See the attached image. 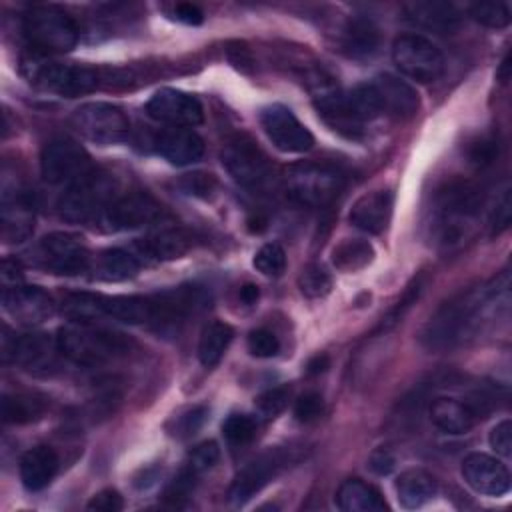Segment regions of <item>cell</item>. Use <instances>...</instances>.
<instances>
[{"label": "cell", "instance_id": "31", "mask_svg": "<svg viewBox=\"0 0 512 512\" xmlns=\"http://www.w3.org/2000/svg\"><path fill=\"white\" fill-rule=\"evenodd\" d=\"M380 32L374 22L366 18H354L344 28L342 48L352 58H370L378 52Z\"/></svg>", "mask_w": 512, "mask_h": 512}, {"label": "cell", "instance_id": "58", "mask_svg": "<svg viewBox=\"0 0 512 512\" xmlns=\"http://www.w3.org/2000/svg\"><path fill=\"white\" fill-rule=\"evenodd\" d=\"M240 300L244 302V304H254L256 300H258V288L254 286V284H246V286H242L240 288Z\"/></svg>", "mask_w": 512, "mask_h": 512}, {"label": "cell", "instance_id": "36", "mask_svg": "<svg viewBox=\"0 0 512 512\" xmlns=\"http://www.w3.org/2000/svg\"><path fill=\"white\" fill-rule=\"evenodd\" d=\"M138 268H140L138 258L124 248L104 250L98 260L100 276L110 282H120V280L132 278L138 274Z\"/></svg>", "mask_w": 512, "mask_h": 512}, {"label": "cell", "instance_id": "22", "mask_svg": "<svg viewBox=\"0 0 512 512\" xmlns=\"http://www.w3.org/2000/svg\"><path fill=\"white\" fill-rule=\"evenodd\" d=\"M370 86L378 100L380 112H386L396 118H410L416 114V110L420 106L418 92L400 76L378 74L370 82Z\"/></svg>", "mask_w": 512, "mask_h": 512}, {"label": "cell", "instance_id": "25", "mask_svg": "<svg viewBox=\"0 0 512 512\" xmlns=\"http://www.w3.org/2000/svg\"><path fill=\"white\" fill-rule=\"evenodd\" d=\"M58 472V454L50 446H34L20 458V480L26 490L46 488Z\"/></svg>", "mask_w": 512, "mask_h": 512}, {"label": "cell", "instance_id": "17", "mask_svg": "<svg viewBox=\"0 0 512 512\" xmlns=\"http://www.w3.org/2000/svg\"><path fill=\"white\" fill-rule=\"evenodd\" d=\"M146 112L150 118L170 124L172 128H192L204 120L198 98L176 88H160L154 92L146 102Z\"/></svg>", "mask_w": 512, "mask_h": 512}, {"label": "cell", "instance_id": "33", "mask_svg": "<svg viewBox=\"0 0 512 512\" xmlns=\"http://www.w3.org/2000/svg\"><path fill=\"white\" fill-rule=\"evenodd\" d=\"M234 338V330L230 324L214 320L206 324L198 342V360L204 368H214L222 356L226 354L230 342Z\"/></svg>", "mask_w": 512, "mask_h": 512}, {"label": "cell", "instance_id": "46", "mask_svg": "<svg viewBox=\"0 0 512 512\" xmlns=\"http://www.w3.org/2000/svg\"><path fill=\"white\" fill-rule=\"evenodd\" d=\"M322 410H324V400L318 392H306L294 404V416L298 422H304V424L318 420L322 416Z\"/></svg>", "mask_w": 512, "mask_h": 512}, {"label": "cell", "instance_id": "53", "mask_svg": "<svg viewBox=\"0 0 512 512\" xmlns=\"http://www.w3.org/2000/svg\"><path fill=\"white\" fill-rule=\"evenodd\" d=\"M394 464H396V460H394V456L386 448H380V450L372 452V456H370V468L376 474H380V476L382 474H390Z\"/></svg>", "mask_w": 512, "mask_h": 512}, {"label": "cell", "instance_id": "59", "mask_svg": "<svg viewBox=\"0 0 512 512\" xmlns=\"http://www.w3.org/2000/svg\"><path fill=\"white\" fill-rule=\"evenodd\" d=\"M508 68H510L508 58H504V60H502V64H500V72H498V78H500L502 82H506V80H508Z\"/></svg>", "mask_w": 512, "mask_h": 512}, {"label": "cell", "instance_id": "24", "mask_svg": "<svg viewBox=\"0 0 512 512\" xmlns=\"http://www.w3.org/2000/svg\"><path fill=\"white\" fill-rule=\"evenodd\" d=\"M156 152L174 166H188L202 158L204 140L192 128H168L158 134Z\"/></svg>", "mask_w": 512, "mask_h": 512}, {"label": "cell", "instance_id": "23", "mask_svg": "<svg viewBox=\"0 0 512 512\" xmlns=\"http://www.w3.org/2000/svg\"><path fill=\"white\" fill-rule=\"evenodd\" d=\"M392 210L394 194L384 188L372 190L354 202L350 210V222L368 234H382L392 220Z\"/></svg>", "mask_w": 512, "mask_h": 512}, {"label": "cell", "instance_id": "18", "mask_svg": "<svg viewBox=\"0 0 512 512\" xmlns=\"http://www.w3.org/2000/svg\"><path fill=\"white\" fill-rule=\"evenodd\" d=\"M60 354L58 340L42 332L16 336L12 344L4 348L6 358H12L16 366L32 374H50L58 366Z\"/></svg>", "mask_w": 512, "mask_h": 512}, {"label": "cell", "instance_id": "8", "mask_svg": "<svg viewBox=\"0 0 512 512\" xmlns=\"http://www.w3.org/2000/svg\"><path fill=\"white\" fill-rule=\"evenodd\" d=\"M222 166L236 184L252 192H262L272 182L266 154L248 136H234L224 144Z\"/></svg>", "mask_w": 512, "mask_h": 512}, {"label": "cell", "instance_id": "56", "mask_svg": "<svg viewBox=\"0 0 512 512\" xmlns=\"http://www.w3.org/2000/svg\"><path fill=\"white\" fill-rule=\"evenodd\" d=\"M204 418H206V408H194L192 412H188V414L184 416V420H182V430H184L186 434H194V432L202 426Z\"/></svg>", "mask_w": 512, "mask_h": 512}, {"label": "cell", "instance_id": "34", "mask_svg": "<svg viewBox=\"0 0 512 512\" xmlns=\"http://www.w3.org/2000/svg\"><path fill=\"white\" fill-rule=\"evenodd\" d=\"M46 402L38 396L16 392V394H4L0 416L4 424H30L44 416Z\"/></svg>", "mask_w": 512, "mask_h": 512}, {"label": "cell", "instance_id": "5", "mask_svg": "<svg viewBox=\"0 0 512 512\" xmlns=\"http://www.w3.org/2000/svg\"><path fill=\"white\" fill-rule=\"evenodd\" d=\"M22 32L38 54L70 52L78 42V26L56 6H34L22 18Z\"/></svg>", "mask_w": 512, "mask_h": 512}, {"label": "cell", "instance_id": "30", "mask_svg": "<svg viewBox=\"0 0 512 512\" xmlns=\"http://www.w3.org/2000/svg\"><path fill=\"white\" fill-rule=\"evenodd\" d=\"M190 246V238L182 230H172L164 228L158 230L140 242H136V248L140 254L152 260H172L180 258Z\"/></svg>", "mask_w": 512, "mask_h": 512}, {"label": "cell", "instance_id": "41", "mask_svg": "<svg viewBox=\"0 0 512 512\" xmlns=\"http://www.w3.org/2000/svg\"><path fill=\"white\" fill-rule=\"evenodd\" d=\"M470 16L486 28H504L510 24V10L504 2H478L470 6Z\"/></svg>", "mask_w": 512, "mask_h": 512}, {"label": "cell", "instance_id": "44", "mask_svg": "<svg viewBox=\"0 0 512 512\" xmlns=\"http://www.w3.org/2000/svg\"><path fill=\"white\" fill-rule=\"evenodd\" d=\"M220 460V448L216 442L208 440V442H202L198 444L192 454H190V460H188V468H192L196 474L200 472H206L210 468H214Z\"/></svg>", "mask_w": 512, "mask_h": 512}, {"label": "cell", "instance_id": "50", "mask_svg": "<svg viewBox=\"0 0 512 512\" xmlns=\"http://www.w3.org/2000/svg\"><path fill=\"white\" fill-rule=\"evenodd\" d=\"M194 478H196V472L192 468H186L178 474V478H174V482L170 484L166 496L174 502H178L180 498H188L192 488H194Z\"/></svg>", "mask_w": 512, "mask_h": 512}, {"label": "cell", "instance_id": "43", "mask_svg": "<svg viewBox=\"0 0 512 512\" xmlns=\"http://www.w3.org/2000/svg\"><path fill=\"white\" fill-rule=\"evenodd\" d=\"M288 398H290V390L286 386H276V388H270L266 392H262L258 398H256V408L268 416V418H274L276 414H280L286 404H288Z\"/></svg>", "mask_w": 512, "mask_h": 512}, {"label": "cell", "instance_id": "29", "mask_svg": "<svg viewBox=\"0 0 512 512\" xmlns=\"http://www.w3.org/2000/svg\"><path fill=\"white\" fill-rule=\"evenodd\" d=\"M438 486L432 474L422 468H410L402 472L396 480V494L398 502L406 510H414L424 506L428 500L434 498Z\"/></svg>", "mask_w": 512, "mask_h": 512}, {"label": "cell", "instance_id": "57", "mask_svg": "<svg viewBox=\"0 0 512 512\" xmlns=\"http://www.w3.org/2000/svg\"><path fill=\"white\" fill-rule=\"evenodd\" d=\"M328 364H330L328 356H326V354H318V356H314V358L308 362L306 372H308V374H320V372H324V370L328 368Z\"/></svg>", "mask_w": 512, "mask_h": 512}, {"label": "cell", "instance_id": "51", "mask_svg": "<svg viewBox=\"0 0 512 512\" xmlns=\"http://www.w3.org/2000/svg\"><path fill=\"white\" fill-rule=\"evenodd\" d=\"M510 216H512V208H510V192L506 190L500 198V202L496 204L494 216H492V236L502 234L508 226H510Z\"/></svg>", "mask_w": 512, "mask_h": 512}, {"label": "cell", "instance_id": "39", "mask_svg": "<svg viewBox=\"0 0 512 512\" xmlns=\"http://www.w3.org/2000/svg\"><path fill=\"white\" fill-rule=\"evenodd\" d=\"M222 434L230 446H246L256 436V422L248 414H230L222 422Z\"/></svg>", "mask_w": 512, "mask_h": 512}, {"label": "cell", "instance_id": "20", "mask_svg": "<svg viewBox=\"0 0 512 512\" xmlns=\"http://www.w3.org/2000/svg\"><path fill=\"white\" fill-rule=\"evenodd\" d=\"M4 310L22 326H36L54 312V300L38 286H8L2 292Z\"/></svg>", "mask_w": 512, "mask_h": 512}, {"label": "cell", "instance_id": "12", "mask_svg": "<svg viewBox=\"0 0 512 512\" xmlns=\"http://www.w3.org/2000/svg\"><path fill=\"white\" fill-rule=\"evenodd\" d=\"M150 298H152L150 326H154L158 332L178 330L190 316L206 308L210 300L208 292L194 284L178 286Z\"/></svg>", "mask_w": 512, "mask_h": 512}, {"label": "cell", "instance_id": "21", "mask_svg": "<svg viewBox=\"0 0 512 512\" xmlns=\"http://www.w3.org/2000/svg\"><path fill=\"white\" fill-rule=\"evenodd\" d=\"M0 228L6 242H24L34 230V206L26 192L4 186L2 208H0Z\"/></svg>", "mask_w": 512, "mask_h": 512}, {"label": "cell", "instance_id": "49", "mask_svg": "<svg viewBox=\"0 0 512 512\" xmlns=\"http://www.w3.org/2000/svg\"><path fill=\"white\" fill-rule=\"evenodd\" d=\"M420 290H422V282H420V280H414V282L408 286V290L404 292V298H402V300L392 308V312L388 314L386 322H382V328H388V326L396 324V322L404 316V312H406V310L416 302V298H418Z\"/></svg>", "mask_w": 512, "mask_h": 512}, {"label": "cell", "instance_id": "28", "mask_svg": "<svg viewBox=\"0 0 512 512\" xmlns=\"http://www.w3.org/2000/svg\"><path fill=\"white\" fill-rule=\"evenodd\" d=\"M406 18L432 32H452L458 26V12L448 2H410L404 6Z\"/></svg>", "mask_w": 512, "mask_h": 512}, {"label": "cell", "instance_id": "19", "mask_svg": "<svg viewBox=\"0 0 512 512\" xmlns=\"http://www.w3.org/2000/svg\"><path fill=\"white\" fill-rule=\"evenodd\" d=\"M462 478L484 496H504L510 490V472L506 464L484 452H472L462 460Z\"/></svg>", "mask_w": 512, "mask_h": 512}, {"label": "cell", "instance_id": "35", "mask_svg": "<svg viewBox=\"0 0 512 512\" xmlns=\"http://www.w3.org/2000/svg\"><path fill=\"white\" fill-rule=\"evenodd\" d=\"M374 258V248L362 238L342 240L332 252V264L342 272H356L368 266Z\"/></svg>", "mask_w": 512, "mask_h": 512}, {"label": "cell", "instance_id": "16", "mask_svg": "<svg viewBox=\"0 0 512 512\" xmlns=\"http://www.w3.org/2000/svg\"><path fill=\"white\" fill-rule=\"evenodd\" d=\"M162 216V206L146 192H130L116 196L102 212V222L108 230L124 232L154 224Z\"/></svg>", "mask_w": 512, "mask_h": 512}, {"label": "cell", "instance_id": "10", "mask_svg": "<svg viewBox=\"0 0 512 512\" xmlns=\"http://www.w3.org/2000/svg\"><path fill=\"white\" fill-rule=\"evenodd\" d=\"M92 170L88 152L70 136H54L42 148L40 172L48 184L70 186Z\"/></svg>", "mask_w": 512, "mask_h": 512}, {"label": "cell", "instance_id": "38", "mask_svg": "<svg viewBox=\"0 0 512 512\" xmlns=\"http://www.w3.org/2000/svg\"><path fill=\"white\" fill-rule=\"evenodd\" d=\"M298 288L308 298H324L332 290V278L322 266L310 264L302 268L298 276Z\"/></svg>", "mask_w": 512, "mask_h": 512}, {"label": "cell", "instance_id": "32", "mask_svg": "<svg viewBox=\"0 0 512 512\" xmlns=\"http://www.w3.org/2000/svg\"><path fill=\"white\" fill-rule=\"evenodd\" d=\"M104 316L124 324H150V296H104Z\"/></svg>", "mask_w": 512, "mask_h": 512}, {"label": "cell", "instance_id": "48", "mask_svg": "<svg viewBox=\"0 0 512 512\" xmlns=\"http://www.w3.org/2000/svg\"><path fill=\"white\" fill-rule=\"evenodd\" d=\"M86 508L88 510H98V512H118V510L124 508V500H122V496L116 490L106 488V490L96 492L90 498Z\"/></svg>", "mask_w": 512, "mask_h": 512}, {"label": "cell", "instance_id": "6", "mask_svg": "<svg viewBox=\"0 0 512 512\" xmlns=\"http://www.w3.org/2000/svg\"><path fill=\"white\" fill-rule=\"evenodd\" d=\"M22 74L32 84L66 98L88 94L98 86L96 70L80 64L52 62L42 58V54L34 58H24Z\"/></svg>", "mask_w": 512, "mask_h": 512}, {"label": "cell", "instance_id": "45", "mask_svg": "<svg viewBox=\"0 0 512 512\" xmlns=\"http://www.w3.org/2000/svg\"><path fill=\"white\" fill-rule=\"evenodd\" d=\"M178 186L182 188V192H186L190 196L208 198L214 192V188H216V180H214L212 174L192 172V174H184L182 180L178 182Z\"/></svg>", "mask_w": 512, "mask_h": 512}, {"label": "cell", "instance_id": "9", "mask_svg": "<svg viewBox=\"0 0 512 512\" xmlns=\"http://www.w3.org/2000/svg\"><path fill=\"white\" fill-rule=\"evenodd\" d=\"M392 60L396 68L420 82L428 84L444 74V56L440 48L422 34H402L392 44Z\"/></svg>", "mask_w": 512, "mask_h": 512}, {"label": "cell", "instance_id": "14", "mask_svg": "<svg viewBox=\"0 0 512 512\" xmlns=\"http://www.w3.org/2000/svg\"><path fill=\"white\" fill-rule=\"evenodd\" d=\"M38 260L54 274L76 276L88 268L90 254L78 236L70 232H52L40 240Z\"/></svg>", "mask_w": 512, "mask_h": 512}, {"label": "cell", "instance_id": "13", "mask_svg": "<svg viewBox=\"0 0 512 512\" xmlns=\"http://www.w3.org/2000/svg\"><path fill=\"white\" fill-rule=\"evenodd\" d=\"M260 126L268 140L282 152L300 154L312 148V132L284 104H270L260 110Z\"/></svg>", "mask_w": 512, "mask_h": 512}, {"label": "cell", "instance_id": "4", "mask_svg": "<svg viewBox=\"0 0 512 512\" xmlns=\"http://www.w3.org/2000/svg\"><path fill=\"white\" fill-rule=\"evenodd\" d=\"M286 194L292 202L306 208L330 206L344 188V176L330 164L300 162L284 176Z\"/></svg>", "mask_w": 512, "mask_h": 512}, {"label": "cell", "instance_id": "27", "mask_svg": "<svg viewBox=\"0 0 512 512\" xmlns=\"http://www.w3.org/2000/svg\"><path fill=\"white\" fill-rule=\"evenodd\" d=\"M336 506L342 512H384L388 504L382 494L360 478L344 480L336 492Z\"/></svg>", "mask_w": 512, "mask_h": 512}, {"label": "cell", "instance_id": "3", "mask_svg": "<svg viewBox=\"0 0 512 512\" xmlns=\"http://www.w3.org/2000/svg\"><path fill=\"white\" fill-rule=\"evenodd\" d=\"M482 190L470 180H450L436 194V224L440 240L454 244L464 238L468 222L480 212Z\"/></svg>", "mask_w": 512, "mask_h": 512}, {"label": "cell", "instance_id": "42", "mask_svg": "<svg viewBox=\"0 0 512 512\" xmlns=\"http://www.w3.org/2000/svg\"><path fill=\"white\" fill-rule=\"evenodd\" d=\"M248 350L256 358H272L280 352V340L266 328H256L248 334Z\"/></svg>", "mask_w": 512, "mask_h": 512}, {"label": "cell", "instance_id": "55", "mask_svg": "<svg viewBox=\"0 0 512 512\" xmlns=\"http://www.w3.org/2000/svg\"><path fill=\"white\" fill-rule=\"evenodd\" d=\"M20 272H22V270H20V266H18L16 260H4V262H2V280H4L6 288L20 284V280H22V274H20Z\"/></svg>", "mask_w": 512, "mask_h": 512}, {"label": "cell", "instance_id": "7", "mask_svg": "<svg viewBox=\"0 0 512 512\" xmlns=\"http://www.w3.org/2000/svg\"><path fill=\"white\" fill-rule=\"evenodd\" d=\"M114 200V180L102 172H88L66 188L58 202L60 216L68 222H86L96 214L102 216Z\"/></svg>", "mask_w": 512, "mask_h": 512}, {"label": "cell", "instance_id": "11", "mask_svg": "<svg viewBox=\"0 0 512 512\" xmlns=\"http://www.w3.org/2000/svg\"><path fill=\"white\" fill-rule=\"evenodd\" d=\"M74 128L100 146L120 144L128 138L130 122L126 114L108 102H86L72 114Z\"/></svg>", "mask_w": 512, "mask_h": 512}, {"label": "cell", "instance_id": "40", "mask_svg": "<svg viewBox=\"0 0 512 512\" xmlns=\"http://www.w3.org/2000/svg\"><path fill=\"white\" fill-rule=\"evenodd\" d=\"M254 268L264 276H280L286 270V252L280 244L268 242L254 254Z\"/></svg>", "mask_w": 512, "mask_h": 512}, {"label": "cell", "instance_id": "26", "mask_svg": "<svg viewBox=\"0 0 512 512\" xmlns=\"http://www.w3.org/2000/svg\"><path fill=\"white\" fill-rule=\"evenodd\" d=\"M430 420L438 430L458 436L472 430L476 424V414L468 402L442 396L430 404Z\"/></svg>", "mask_w": 512, "mask_h": 512}, {"label": "cell", "instance_id": "47", "mask_svg": "<svg viewBox=\"0 0 512 512\" xmlns=\"http://www.w3.org/2000/svg\"><path fill=\"white\" fill-rule=\"evenodd\" d=\"M488 442H490V448L504 456V458H510L512 454V422L506 418L502 422H498L492 430H490V436H488Z\"/></svg>", "mask_w": 512, "mask_h": 512}, {"label": "cell", "instance_id": "37", "mask_svg": "<svg viewBox=\"0 0 512 512\" xmlns=\"http://www.w3.org/2000/svg\"><path fill=\"white\" fill-rule=\"evenodd\" d=\"M62 314L70 322H92L104 316V294L76 292L68 294L62 302Z\"/></svg>", "mask_w": 512, "mask_h": 512}, {"label": "cell", "instance_id": "15", "mask_svg": "<svg viewBox=\"0 0 512 512\" xmlns=\"http://www.w3.org/2000/svg\"><path fill=\"white\" fill-rule=\"evenodd\" d=\"M290 454L282 448L268 450L244 466L228 488V500L232 504H244L256 496L268 482H272L284 466H288Z\"/></svg>", "mask_w": 512, "mask_h": 512}, {"label": "cell", "instance_id": "2", "mask_svg": "<svg viewBox=\"0 0 512 512\" xmlns=\"http://www.w3.org/2000/svg\"><path fill=\"white\" fill-rule=\"evenodd\" d=\"M62 356L80 366H100L126 356L132 342L114 330L94 326L92 322H70L58 330Z\"/></svg>", "mask_w": 512, "mask_h": 512}, {"label": "cell", "instance_id": "1", "mask_svg": "<svg viewBox=\"0 0 512 512\" xmlns=\"http://www.w3.org/2000/svg\"><path fill=\"white\" fill-rule=\"evenodd\" d=\"M510 276L502 272L498 278L480 288H470L444 302L422 330V344L428 350H446L462 344L482 324V316L496 308L498 302L508 304Z\"/></svg>", "mask_w": 512, "mask_h": 512}, {"label": "cell", "instance_id": "54", "mask_svg": "<svg viewBox=\"0 0 512 512\" xmlns=\"http://www.w3.org/2000/svg\"><path fill=\"white\" fill-rule=\"evenodd\" d=\"M174 18L184 22V24H200L204 14L198 6L194 4H176L174 6Z\"/></svg>", "mask_w": 512, "mask_h": 512}, {"label": "cell", "instance_id": "52", "mask_svg": "<svg viewBox=\"0 0 512 512\" xmlns=\"http://www.w3.org/2000/svg\"><path fill=\"white\" fill-rule=\"evenodd\" d=\"M496 156V146L492 140H482L478 144H474L472 152H470V160L478 166H484V164H490Z\"/></svg>", "mask_w": 512, "mask_h": 512}]
</instances>
